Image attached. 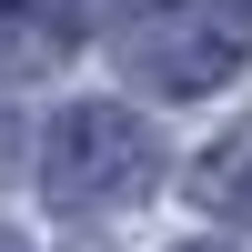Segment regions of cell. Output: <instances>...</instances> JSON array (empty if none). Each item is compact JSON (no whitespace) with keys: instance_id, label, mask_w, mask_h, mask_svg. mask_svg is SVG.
<instances>
[{"instance_id":"obj_2","label":"cell","mask_w":252,"mask_h":252,"mask_svg":"<svg viewBox=\"0 0 252 252\" xmlns=\"http://www.w3.org/2000/svg\"><path fill=\"white\" fill-rule=\"evenodd\" d=\"M152 182H161L152 121H131L121 101H71V111H51L40 192H51L61 212H111V202H141Z\"/></svg>"},{"instance_id":"obj_4","label":"cell","mask_w":252,"mask_h":252,"mask_svg":"<svg viewBox=\"0 0 252 252\" xmlns=\"http://www.w3.org/2000/svg\"><path fill=\"white\" fill-rule=\"evenodd\" d=\"M192 202H202L212 222H252V121H242V131H222L212 152L192 161Z\"/></svg>"},{"instance_id":"obj_5","label":"cell","mask_w":252,"mask_h":252,"mask_svg":"<svg viewBox=\"0 0 252 252\" xmlns=\"http://www.w3.org/2000/svg\"><path fill=\"white\" fill-rule=\"evenodd\" d=\"M182 252H222V242H182Z\"/></svg>"},{"instance_id":"obj_3","label":"cell","mask_w":252,"mask_h":252,"mask_svg":"<svg viewBox=\"0 0 252 252\" xmlns=\"http://www.w3.org/2000/svg\"><path fill=\"white\" fill-rule=\"evenodd\" d=\"M71 51V0H0V71H51Z\"/></svg>"},{"instance_id":"obj_1","label":"cell","mask_w":252,"mask_h":252,"mask_svg":"<svg viewBox=\"0 0 252 252\" xmlns=\"http://www.w3.org/2000/svg\"><path fill=\"white\" fill-rule=\"evenodd\" d=\"M111 61H121V81L172 91V101L222 91V81H242V61H252V10L242 0H152V10L121 20Z\"/></svg>"},{"instance_id":"obj_6","label":"cell","mask_w":252,"mask_h":252,"mask_svg":"<svg viewBox=\"0 0 252 252\" xmlns=\"http://www.w3.org/2000/svg\"><path fill=\"white\" fill-rule=\"evenodd\" d=\"M0 252H20V242H10V232H0Z\"/></svg>"}]
</instances>
